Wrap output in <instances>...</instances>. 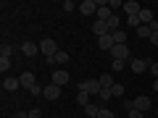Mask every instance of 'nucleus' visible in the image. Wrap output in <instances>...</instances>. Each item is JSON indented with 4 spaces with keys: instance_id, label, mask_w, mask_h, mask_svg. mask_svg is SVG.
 <instances>
[{
    "instance_id": "nucleus-1",
    "label": "nucleus",
    "mask_w": 158,
    "mask_h": 118,
    "mask_svg": "<svg viewBox=\"0 0 158 118\" xmlns=\"http://www.w3.org/2000/svg\"><path fill=\"white\" fill-rule=\"evenodd\" d=\"M40 53L50 61V58H56V53H58V45H56V39H50V37H45L42 42H40Z\"/></svg>"
},
{
    "instance_id": "nucleus-2",
    "label": "nucleus",
    "mask_w": 158,
    "mask_h": 118,
    "mask_svg": "<svg viewBox=\"0 0 158 118\" xmlns=\"http://www.w3.org/2000/svg\"><path fill=\"white\" fill-rule=\"evenodd\" d=\"M100 81L98 79H87V81H82L79 84V92H87V95H100Z\"/></svg>"
},
{
    "instance_id": "nucleus-3",
    "label": "nucleus",
    "mask_w": 158,
    "mask_h": 118,
    "mask_svg": "<svg viewBox=\"0 0 158 118\" xmlns=\"http://www.w3.org/2000/svg\"><path fill=\"white\" fill-rule=\"evenodd\" d=\"M111 61H129V47L127 45H113L111 47Z\"/></svg>"
},
{
    "instance_id": "nucleus-4",
    "label": "nucleus",
    "mask_w": 158,
    "mask_h": 118,
    "mask_svg": "<svg viewBox=\"0 0 158 118\" xmlns=\"http://www.w3.org/2000/svg\"><path fill=\"white\" fill-rule=\"evenodd\" d=\"M132 108H135V110H140V113H148V110L153 108V102H150V97L140 95V97H135V100H132Z\"/></svg>"
},
{
    "instance_id": "nucleus-5",
    "label": "nucleus",
    "mask_w": 158,
    "mask_h": 118,
    "mask_svg": "<svg viewBox=\"0 0 158 118\" xmlns=\"http://www.w3.org/2000/svg\"><path fill=\"white\" fill-rule=\"evenodd\" d=\"M129 66H132V71H135V73L150 71V61H145V58H135V61H129Z\"/></svg>"
},
{
    "instance_id": "nucleus-6",
    "label": "nucleus",
    "mask_w": 158,
    "mask_h": 118,
    "mask_svg": "<svg viewBox=\"0 0 158 118\" xmlns=\"http://www.w3.org/2000/svg\"><path fill=\"white\" fill-rule=\"evenodd\" d=\"M19 81H21V87H24V89H27V92L32 89L34 84H37V79H34V73H32V71H24L21 76H19Z\"/></svg>"
},
{
    "instance_id": "nucleus-7",
    "label": "nucleus",
    "mask_w": 158,
    "mask_h": 118,
    "mask_svg": "<svg viewBox=\"0 0 158 118\" xmlns=\"http://www.w3.org/2000/svg\"><path fill=\"white\" fill-rule=\"evenodd\" d=\"M124 11H127V18H129V16H140L142 6L137 3V0H127V3H124Z\"/></svg>"
},
{
    "instance_id": "nucleus-8",
    "label": "nucleus",
    "mask_w": 158,
    "mask_h": 118,
    "mask_svg": "<svg viewBox=\"0 0 158 118\" xmlns=\"http://www.w3.org/2000/svg\"><path fill=\"white\" fill-rule=\"evenodd\" d=\"M79 11L85 13V16H90V13H98V3H95V0H82V3H79Z\"/></svg>"
},
{
    "instance_id": "nucleus-9",
    "label": "nucleus",
    "mask_w": 158,
    "mask_h": 118,
    "mask_svg": "<svg viewBox=\"0 0 158 118\" xmlns=\"http://www.w3.org/2000/svg\"><path fill=\"white\" fill-rule=\"evenodd\" d=\"M21 53H24L27 58H34V55L40 53V45H34V42H24V45H21Z\"/></svg>"
},
{
    "instance_id": "nucleus-10",
    "label": "nucleus",
    "mask_w": 158,
    "mask_h": 118,
    "mask_svg": "<svg viewBox=\"0 0 158 118\" xmlns=\"http://www.w3.org/2000/svg\"><path fill=\"white\" fill-rule=\"evenodd\" d=\"M19 87H21V81H19V79H13V76H6V79H3V89H8V92H16Z\"/></svg>"
},
{
    "instance_id": "nucleus-11",
    "label": "nucleus",
    "mask_w": 158,
    "mask_h": 118,
    "mask_svg": "<svg viewBox=\"0 0 158 118\" xmlns=\"http://www.w3.org/2000/svg\"><path fill=\"white\" fill-rule=\"evenodd\" d=\"M53 84H58V87L69 84V71H53Z\"/></svg>"
},
{
    "instance_id": "nucleus-12",
    "label": "nucleus",
    "mask_w": 158,
    "mask_h": 118,
    "mask_svg": "<svg viewBox=\"0 0 158 118\" xmlns=\"http://www.w3.org/2000/svg\"><path fill=\"white\" fill-rule=\"evenodd\" d=\"M92 32H95L98 37H106V34H111V29H108L106 21H95V24H92Z\"/></svg>"
},
{
    "instance_id": "nucleus-13",
    "label": "nucleus",
    "mask_w": 158,
    "mask_h": 118,
    "mask_svg": "<svg viewBox=\"0 0 158 118\" xmlns=\"http://www.w3.org/2000/svg\"><path fill=\"white\" fill-rule=\"evenodd\" d=\"M45 97L48 100H58V97H61V87L58 84H48L45 87Z\"/></svg>"
},
{
    "instance_id": "nucleus-14",
    "label": "nucleus",
    "mask_w": 158,
    "mask_h": 118,
    "mask_svg": "<svg viewBox=\"0 0 158 118\" xmlns=\"http://www.w3.org/2000/svg\"><path fill=\"white\" fill-rule=\"evenodd\" d=\"M98 47H100V50H111V47H113V37H111V34L98 37Z\"/></svg>"
},
{
    "instance_id": "nucleus-15",
    "label": "nucleus",
    "mask_w": 158,
    "mask_h": 118,
    "mask_svg": "<svg viewBox=\"0 0 158 118\" xmlns=\"http://www.w3.org/2000/svg\"><path fill=\"white\" fill-rule=\"evenodd\" d=\"M111 16H113V11H111L108 6H100V8H98V21H108Z\"/></svg>"
},
{
    "instance_id": "nucleus-16",
    "label": "nucleus",
    "mask_w": 158,
    "mask_h": 118,
    "mask_svg": "<svg viewBox=\"0 0 158 118\" xmlns=\"http://www.w3.org/2000/svg\"><path fill=\"white\" fill-rule=\"evenodd\" d=\"M111 37H113V45H127V32H121V29H116Z\"/></svg>"
},
{
    "instance_id": "nucleus-17",
    "label": "nucleus",
    "mask_w": 158,
    "mask_h": 118,
    "mask_svg": "<svg viewBox=\"0 0 158 118\" xmlns=\"http://www.w3.org/2000/svg\"><path fill=\"white\" fill-rule=\"evenodd\" d=\"M53 63H58V66L69 63V53H66V50H58V53H56V58H53Z\"/></svg>"
},
{
    "instance_id": "nucleus-18",
    "label": "nucleus",
    "mask_w": 158,
    "mask_h": 118,
    "mask_svg": "<svg viewBox=\"0 0 158 118\" xmlns=\"http://www.w3.org/2000/svg\"><path fill=\"white\" fill-rule=\"evenodd\" d=\"M98 81H100V87H103V89H111V87H113V79H111V73H103V76L98 79Z\"/></svg>"
},
{
    "instance_id": "nucleus-19",
    "label": "nucleus",
    "mask_w": 158,
    "mask_h": 118,
    "mask_svg": "<svg viewBox=\"0 0 158 118\" xmlns=\"http://www.w3.org/2000/svg\"><path fill=\"white\" fill-rule=\"evenodd\" d=\"M77 105L87 108V105H90V95H87V92H77Z\"/></svg>"
},
{
    "instance_id": "nucleus-20",
    "label": "nucleus",
    "mask_w": 158,
    "mask_h": 118,
    "mask_svg": "<svg viewBox=\"0 0 158 118\" xmlns=\"http://www.w3.org/2000/svg\"><path fill=\"white\" fill-rule=\"evenodd\" d=\"M106 24H108V29H111V34H113V32H116V29H118V24H121V18H118V16H116V13H113V16H111V18H108V21H106Z\"/></svg>"
},
{
    "instance_id": "nucleus-21",
    "label": "nucleus",
    "mask_w": 158,
    "mask_h": 118,
    "mask_svg": "<svg viewBox=\"0 0 158 118\" xmlns=\"http://www.w3.org/2000/svg\"><path fill=\"white\" fill-rule=\"evenodd\" d=\"M150 34H153V29H150V26H137V37L150 39Z\"/></svg>"
},
{
    "instance_id": "nucleus-22",
    "label": "nucleus",
    "mask_w": 158,
    "mask_h": 118,
    "mask_svg": "<svg viewBox=\"0 0 158 118\" xmlns=\"http://www.w3.org/2000/svg\"><path fill=\"white\" fill-rule=\"evenodd\" d=\"M85 113H87V118H92V116H98V113H100V105H92V102H90V105L85 108Z\"/></svg>"
},
{
    "instance_id": "nucleus-23",
    "label": "nucleus",
    "mask_w": 158,
    "mask_h": 118,
    "mask_svg": "<svg viewBox=\"0 0 158 118\" xmlns=\"http://www.w3.org/2000/svg\"><path fill=\"white\" fill-rule=\"evenodd\" d=\"M11 53H13V47L8 45V42H3V47H0V58H11Z\"/></svg>"
},
{
    "instance_id": "nucleus-24",
    "label": "nucleus",
    "mask_w": 158,
    "mask_h": 118,
    "mask_svg": "<svg viewBox=\"0 0 158 118\" xmlns=\"http://www.w3.org/2000/svg\"><path fill=\"white\" fill-rule=\"evenodd\" d=\"M0 71H11V58H0Z\"/></svg>"
},
{
    "instance_id": "nucleus-25",
    "label": "nucleus",
    "mask_w": 158,
    "mask_h": 118,
    "mask_svg": "<svg viewBox=\"0 0 158 118\" xmlns=\"http://www.w3.org/2000/svg\"><path fill=\"white\" fill-rule=\"evenodd\" d=\"M111 95L113 97H121V95H124V87H121V84H113L111 87Z\"/></svg>"
},
{
    "instance_id": "nucleus-26",
    "label": "nucleus",
    "mask_w": 158,
    "mask_h": 118,
    "mask_svg": "<svg viewBox=\"0 0 158 118\" xmlns=\"http://www.w3.org/2000/svg\"><path fill=\"white\" fill-rule=\"evenodd\" d=\"M124 66H127V61H111V68H113V71H124Z\"/></svg>"
},
{
    "instance_id": "nucleus-27",
    "label": "nucleus",
    "mask_w": 158,
    "mask_h": 118,
    "mask_svg": "<svg viewBox=\"0 0 158 118\" xmlns=\"http://www.w3.org/2000/svg\"><path fill=\"white\" fill-rule=\"evenodd\" d=\"M98 97H100V100H103V102H106V100H111V97H113V95H111V89H100V95H98Z\"/></svg>"
},
{
    "instance_id": "nucleus-28",
    "label": "nucleus",
    "mask_w": 158,
    "mask_h": 118,
    "mask_svg": "<svg viewBox=\"0 0 158 118\" xmlns=\"http://www.w3.org/2000/svg\"><path fill=\"white\" fill-rule=\"evenodd\" d=\"M98 118H113V113L108 110V108H100V113H98Z\"/></svg>"
},
{
    "instance_id": "nucleus-29",
    "label": "nucleus",
    "mask_w": 158,
    "mask_h": 118,
    "mask_svg": "<svg viewBox=\"0 0 158 118\" xmlns=\"http://www.w3.org/2000/svg\"><path fill=\"white\" fill-rule=\"evenodd\" d=\"M150 73L153 79H158V61H150Z\"/></svg>"
},
{
    "instance_id": "nucleus-30",
    "label": "nucleus",
    "mask_w": 158,
    "mask_h": 118,
    "mask_svg": "<svg viewBox=\"0 0 158 118\" xmlns=\"http://www.w3.org/2000/svg\"><path fill=\"white\" fill-rule=\"evenodd\" d=\"M29 95H45V89H42V87H40V84H34L32 89H29Z\"/></svg>"
},
{
    "instance_id": "nucleus-31",
    "label": "nucleus",
    "mask_w": 158,
    "mask_h": 118,
    "mask_svg": "<svg viewBox=\"0 0 158 118\" xmlns=\"http://www.w3.org/2000/svg\"><path fill=\"white\" fill-rule=\"evenodd\" d=\"M127 21H129V26H140V16H129V18H127Z\"/></svg>"
},
{
    "instance_id": "nucleus-32",
    "label": "nucleus",
    "mask_w": 158,
    "mask_h": 118,
    "mask_svg": "<svg viewBox=\"0 0 158 118\" xmlns=\"http://www.w3.org/2000/svg\"><path fill=\"white\" fill-rule=\"evenodd\" d=\"M129 118H145V113H140V110H135V108H129Z\"/></svg>"
},
{
    "instance_id": "nucleus-33",
    "label": "nucleus",
    "mask_w": 158,
    "mask_h": 118,
    "mask_svg": "<svg viewBox=\"0 0 158 118\" xmlns=\"http://www.w3.org/2000/svg\"><path fill=\"white\" fill-rule=\"evenodd\" d=\"M108 8H124V3L121 0H108Z\"/></svg>"
},
{
    "instance_id": "nucleus-34",
    "label": "nucleus",
    "mask_w": 158,
    "mask_h": 118,
    "mask_svg": "<svg viewBox=\"0 0 158 118\" xmlns=\"http://www.w3.org/2000/svg\"><path fill=\"white\" fill-rule=\"evenodd\" d=\"M63 8H66V11H74V8H79V6L74 3V0H66V3H63Z\"/></svg>"
},
{
    "instance_id": "nucleus-35",
    "label": "nucleus",
    "mask_w": 158,
    "mask_h": 118,
    "mask_svg": "<svg viewBox=\"0 0 158 118\" xmlns=\"http://www.w3.org/2000/svg\"><path fill=\"white\" fill-rule=\"evenodd\" d=\"M29 118H42V110H37V108H32V110H29Z\"/></svg>"
},
{
    "instance_id": "nucleus-36",
    "label": "nucleus",
    "mask_w": 158,
    "mask_h": 118,
    "mask_svg": "<svg viewBox=\"0 0 158 118\" xmlns=\"http://www.w3.org/2000/svg\"><path fill=\"white\" fill-rule=\"evenodd\" d=\"M11 118H29V113H24V110H19V113H13Z\"/></svg>"
},
{
    "instance_id": "nucleus-37",
    "label": "nucleus",
    "mask_w": 158,
    "mask_h": 118,
    "mask_svg": "<svg viewBox=\"0 0 158 118\" xmlns=\"http://www.w3.org/2000/svg\"><path fill=\"white\" fill-rule=\"evenodd\" d=\"M150 42H153V45H158V29H156V32L150 34Z\"/></svg>"
},
{
    "instance_id": "nucleus-38",
    "label": "nucleus",
    "mask_w": 158,
    "mask_h": 118,
    "mask_svg": "<svg viewBox=\"0 0 158 118\" xmlns=\"http://www.w3.org/2000/svg\"><path fill=\"white\" fill-rule=\"evenodd\" d=\"M153 92H158V79H156V81H153Z\"/></svg>"
},
{
    "instance_id": "nucleus-39",
    "label": "nucleus",
    "mask_w": 158,
    "mask_h": 118,
    "mask_svg": "<svg viewBox=\"0 0 158 118\" xmlns=\"http://www.w3.org/2000/svg\"><path fill=\"white\" fill-rule=\"evenodd\" d=\"M153 116H156V118H158V108H156V113H153Z\"/></svg>"
},
{
    "instance_id": "nucleus-40",
    "label": "nucleus",
    "mask_w": 158,
    "mask_h": 118,
    "mask_svg": "<svg viewBox=\"0 0 158 118\" xmlns=\"http://www.w3.org/2000/svg\"><path fill=\"white\" fill-rule=\"evenodd\" d=\"M145 118H156V116H145Z\"/></svg>"
},
{
    "instance_id": "nucleus-41",
    "label": "nucleus",
    "mask_w": 158,
    "mask_h": 118,
    "mask_svg": "<svg viewBox=\"0 0 158 118\" xmlns=\"http://www.w3.org/2000/svg\"><path fill=\"white\" fill-rule=\"evenodd\" d=\"M92 118H98V116H92Z\"/></svg>"
}]
</instances>
